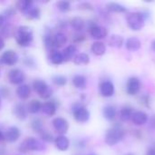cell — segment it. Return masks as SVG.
Segmentation results:
<instances>
[{
  "label": "cell",
  "mask_w": 155,
  "mask_h": 155,
  "mask_svg": "<svg viewBox=\"0 0 155 155\" xmlns=\"http://www.w3.org/2000/svg\"><path fill=\"white\" fill-rule=\"evenodd\" d=\"M150 16L149 13L146 11L132 12L126 16V22L128 26L133 31H139L143 28L145 25V20Z\"/></svg>",
  "instance_id": "cell-1"
},
{
  "label": "cell",
  "mask_w": 155,
  "mask_h": 155,
  "mask_svg": "<svg viewBox=\"0 0 155 155\" xmlns=\"http://www.w3.org/2000/svg\"><path fill=\"white\" fill-rule=\"evenodd\" d=\"M124 135H125V132L121 127V125L115 124L114 127L110 128L106 132L104 137L105 143L108 144L109 146H114L124 140Z\"/></svg>",
  "instance_id": "cell-2"
},
{
  "label": "cell",
  "mask_w": 155,
  "mask_h": 155,
  "mask_svg": "<svg viewBox=\"0 0 155 155\" xmlns=\"http://www.w3.org/2000/svg\"><path fill=\"white\" fill-rule=\"evenodd\" d=\"M45 149V144L34 137L26 138L20 145H19V152L22 153H26L27 152H41Z\"/></svg>",
  "instance_id": "cell-3"
},
{
  "label": "cell",
  "mask_w": 155,
  "mask_h": 155,
  "mask_svg": "<svg viewBox=\"0 0 155 155\" xmlns=\"http://www.w3.org/2000/svg\"><path fill=\"white\" fill-rule=\"evenodd\" d=\"M15 40L16 43L22 46L26 47L29 46L33 41V32L27 26H20L15 32Z\"/></svg>",
  "instance_id": "cell-4"
},
{
  "label": "cell",
  "mask_w": 155,
  "mask_h": 155,
  "mask_svg": "<svg viewBox=\"0 0 155 155\" xmlns=\"http://www.w3.org/2000/svg\"><path fill=\"white\" fill-rule=\"evenodd\" d=\"M72 113L74 119L81 124L87 123L90 119V112L89 110L82 104L75 103L72 105Z\"/></svg>",
  "instance_id": "cell-5"
},
{
  "label": "cell",
  "mask_w": 155,
  "mask_h": 155,
  "mask_svg": "<svg viewBox=\"0 0 155 155\" xmlns=\"http://www.w3.org/2000/svg\"><path fill=\"white\" fill-rule=\"evenodd\" d=\"M33 88L39 94V96L44 99L50 98L53 94V90L51 87L45 81L40 79H36L33 82Z\"/></svg>",
  "instance_id": "cell-6"
},
{
  "label": "cell",
  "mask_w": 155,
  "mask_h": 155,
  "mask_svg": "<svg viewBox=\"0 0 155 155\" xmlns=\"http://www.w3.org/2000/svg\"><path fill=\"white\" fill-rule=\"evenodd\" d=\"M88 29H89L91 36L94 39H96V40H100V39L105 38L107 36V34H108L107 29L105 27L97 25L94 21H89V23H88Z\"/></svg>",
  "instance_id": "cell-7"
},
{
  "label": "cell",
  "mask_w": 155,
  "mask_h": 155,
  "mask_svg": "<svg viewBox=\"0 0 155 155\" xmlns=\"http://www.w3.org/2000/svg\"><path fill=\"white\" fill-rule=\"evenodd\" d=\"M99 91L103 97L110 98L114 94L115 87L112 81L110 80H104L102 81L99 84Z\"/></svg>",
  "instance_id": "cell-8"
},
{
  "label": "cell",
  "mask_w": 155,
  "mask_h": 155,
  "mask_svg": "<svg viewBox=\"0 0 155 155\" xmlns=\"http://www.w3.org/2000/svg\"><path fill=\"white\" fill-rule=\"evenodd\" d=\"M141 89V81L136 76H132L126 83V93L129 95H136Z\"/></svg>",
  "instance_id": "cell-9"
},
{
  "label": "cell",
  "mask_w": 155,
  "mask_h": 155,
  "mask_svg": "<svg viewBox=\"0 0 155 155\" xmlns=\"http://www.w3.org/2000/svg\"><path fill=\"white\" fill-rule=\"evenodd\" d=\"M18 61V55L13 50H7L3 53V54L0 56V64H5V65H14Z\"/></svg>",
  "instance_id": "cell-10"
},
{
  "label": "cell",
  "mask_w": 155,
  "mask_h": 155,
  "mask_svg": "<svg viewBox=\"0 0 155 155\" xmlns=\"http://www.w3.org/2000/svg\"><path fill=\"white\" fill-rule=\"evenodd\" d=\"M8 80L13 84H20L25 81V74L18 68L12 69L8 73Z\"/></svg>",
  "instance_id": "cell-11"
},
{
  "label": "cell",
  "mask_w": 155,
  "mask_h": 155,
  "mask_svg": "<svg viewBox=\"0 0 155 155\" xmlns=\"http://www.w3.org/2000/svg\"><path fill=\"white\" fill-rule=\"evenodd\" d=\"M53 126L54 128V130L61 134L62 135L66 134L67 131H68V128H69V124H68V122L64 119V118H62V117H56L53 120Z\"/></svg>",
  "instance_id": "cell-12"
},
{
  "label": "cell",
  "mask_w": 155,
  "mask_h": 155,
  "mask_svg": "<svg viewBox=\"0 0 155 155\" xmlns=\"http://www.w3.org/2000/svg\"><path fill=\"white\" fill-rule=\"evenodd\" d=\"M148 120H149V116L143 111H136L133 114V116H132L133 123L138 126L147 124Z\"/></svg>",
  "instance_id": "cell-13"
},
{
  "label": "cell",
  "mask_w": 155,
  "mask_h": 155,
  "mask_svg": "<svg viewBox=\"0 0 155 155\" xmlns=\"http://www.w3.org/2000/svg\"><path fill=\"white\" fill-rule=\"evenodd\" d=\"M20 135H21L20 130L17 127H15V126H11V127H9L6 130L4 137H5V139L7 142H9V143H15V142H16L20 138Z\"/></svg>",
  "instance_id": "cell-14"
},
{
  "label": "cell",
  "mask_w": 155,
  "mask_h": 155,
  "mask_svg": "<svg viewBox=\"0 0 155 155\" xmlns=\"http://www.w3.org/2000/svg\"><path fill=\"white\" fill-rule=\"evenodd\" d=\"M13 113L15 114V116L19 119V120H25L27 117V108L25 107V105L22 103H18L16 104L14 108H13Z\"/></svg>",
  "instance_id": "cell-15"
},
{
  "label": "cell",
  "mask_w": 155,
  "mask_h": 155,
  "mask_svg": "<svg viewBox=\"0 0 155 155\" xmlns=\"http://www.w3.org/2000/svg\"><path fill=\"white\" fill-rule=\"evenodd\" d=\"M125 46H126V49L130 52H136L138 51L141 46H142V43H141V40L136 37V36H132V37H129L126 42H125Z\"/></svg>",
  "instance_id": "cell-16"
},
{
  "label": "cell",
  "mask_w": 155,
  "mask_h": 155,
  "mask_svg": "<svg viewBox=\"0 0 155 155\" xmlns=\"http://www.w3.org/2000/svg\"><path fill=\"white\" fill-rule=\"evenodd\" d=\"M57 110V103L55 101H48L42 104V111L45 114L52 116L55 114Z\"/></svg>",
  "instance_id": "cell-17"
},
{
  "label": "cell",
  "mask_w": 155,
  "mask_h": 155,
  "mask_svg": "<svg viewBox=\"0 0 155 155\" xmlns=\"http://www.w3.org/2000/svg\"><path fill=\"white\" fill-rule=\"evenodd\" d=\"M54 143H55L56 148L60 151H63V152L66 151L70 146V142H69L68 138L65 137L64 135L57 136L54 139Z\"/></svg>",
  "instance_id": "cell-18"
},
{
  "label": "cell",
  "mask_w": 155,
  "mask_h": 155,
  "mask_svg": "<svg viewBox=\"0 0 155 155\" xmlns=\"http://www.w3.org/2000/svg\"><path fill=\"white\" fill-rule=\"evenodd\" d=\"M104 117L108 121H114L116 117V108L114 105L107 104L104 107L103 110Z\"/></svg>",
  "instance_id": "cell-19"
},
{
  "label": "cell",
  "mask_w": 155,
  "mask_h": 155,
  "mask_svg": "<svg viewBox=\"0 0 155 155\" xmlns=\"http://www.w3.org/2000/svg\"><path fill=\"white\" fill-rule=\"evenodd\" d=\"M73 84L77 89H84L87 85V78L83 74H75L73 77Z\"/></svg>",
  "instance_id": "cell-20"
},
{
  "label": "cell",
  "mask_w": 155,
  "mask_h": 155,
  "mask_svg": "<svg viewBox=\"0 0 155 155\" xmlns=\"http://www.w3.org/2000/svg\"><path fill=\"white\" fill-rule=\"evenodd\" d=\"M133 107L130 105H124L121 110H120V114H119V117L120 120L122 122H127L130 119H132L133 116Z\"/></svg>",
  "instance_id": "cell-21"
},
{
  "label": "cell",
  "mask_w": 155,
  "mask_h": 155,
  "mask_svg": "<svg viewBox=\"0 0 155 155\" xmlns=\"http://www.w3.org/2000/svg\"><path fill=\"white\" fill-rule=\"evenodd\" d=\"M91 51L93 52L94 54L95 55H98V56H101L103 54H105V51H106V46L105 45L101 42V41H96L94 42L92 46H91Z\"/></svg>",
  "instance_id": "cell-22"
},
{
  "label": "cell",
  "mask_w": 155,
  "mask_h": 155,
  "mask_svg": "<svg viewBox=\"0 0 155 155\" xmlns=\"http://www.w3.org/2000/svg\"><path fill=\"white\" fill-rule=\"evenodd\" d=\"M106 10L111 13H125L127 12V7L118 3H109L106 5Z\"/></svg>",
  "instance_id": "cell-23"
},
{
  "label": "cell",
  "mask_w": 155,
  "mask_h": 155,
  "mask_svg": "<svg viewBox=\"0 0 155 155\" xmlns=\"http://www.w3.org/2000/svg\"><path fill=\"white\" fill-rule=\"evenodd\" d=\"M71 25L74 30L77 32H82L85 27V22L82 17L75 16L71 20Z\"/></svg>",
  "instance_id": "cell-24"
},
{
  "label": "cell",
  "mask_w": 155,
  "mask_h": 155,
  "mask_svg": "<svg viewBox=\"0 0 155 155\" xmlns=\"http://www.w3.org/2000/svg\"><path fill=\"white\" fill-rule=\"evenodd\" d=\"M49 59H50V61H51V63L53 64H56V65L61 64L64 61L63 54L61 52L57 51V50H53L51 52V54L49 55Z\"/></svg>",
  "instance_id": "cell-25"
},
{
  "label": "cell",
  "mask_w": 155,
  "mask_h": 155,
  "mask_svg": "<svg viewBox=\"0 0 155 155\" xmlns=\"http://www.w3.org/2000/svg\"><path fill=\"white\" fill-rule=\"evenodd\" d=\"M67 42V36L62 32H58L54 35V47H61L64 45Z\"/></svg>",
  "instance_id": "cell-26"
},
{
  "label": "cell",
  "mask_w": 155,
  "mask_h": 155,
  "mask_svg": "<svg viewBox=\"0 0 155 155\" xmlns=\"http://www.w3.org/2000/svg\"><path fill=\"white\" fill-rule=\"evenodd\" d=\"M124 45V38L119 35H113L109 38V45L114 48H121Z\"/></svg>",
  "instance_id": "cell-27"
},
{
  "label": "cell",
  "mask_w": 155,
  "mask_h": 155,
  "mask_svg": "<svg viewBox=\"0 0 155 155\" xmlns=\"http://www.w3.org/2000/svg\"><path fill=\"white\" fill-rule=\"evenodd\" d=\"M16 94L22 100L27 99L29 97V95H30V88H29V86L27 84H21L16 90Z\"/></svg>",
  "instance_id": "cell-28"
},
{
  "label": "cell",
  "mask_w": 155,
  "mask_h": 155,
  "mask_svg": "<svg viewBox=\"0 0 155 155\" xmlns=\"http://www.w3.org/2000/svg\"><path fill=\"white\" fill-rule=\"evenodd\" d=\"M76 51H77V49H76L75 45H68V46L64 50V52L62 53L64 61H69V60H71V59L74 56Z\"/></svg>",
  "instance_id": "cell-29"
},
{
  "label": "cell",
  "mask_w": 155,
  "mask_h": 155,
  "mask_svg": "<svg viewBox=\"0 0 155 155\" xmlns=\"http://www.w3.org/2000/svg\"><path fill=\"white\" fill-rule=\"evenodd\" d=\"M90 62V57L85 53H80L74 57V63L75 64H87Z\"/></svg>",
  "instance_id": "cell-30"
},
{
  "label": "cell",
  "mask_w": 155,
  "mask_h": 155,
  "mask_svg": "<svg viewBox=\"0 0 155 155\" xmlns=\"http://www.w3.org/2000/svg\"><path fill=\"white\" fill-rule=\"evenodd\" d=\"M42 109V104L38 100H32L27 105V111L30 114H35Z\"/></svg>",
  "instance_id": "cell-31"
},
{
  "label": "cell",
  "mask_w": 155,
  "mask_h": 155,
  "mask_svg": "<svg viewBox=\"0 0 155 155\" xmlns=\"http://www.w3.org/2000/svg\"><path fill=\"white\" fill-rule=\"evenodd\" d=\"M31 128L33 129V131H35V133L41 134L44 131V126H43V122L41 119L39 118H35L32 120L31 122Z\"/></svg>",
  "instance_id": "cell-32"
},
{
  "label": "cell",
  "mask_w": 155,
  "mask_h": 155,
  "mask_svg": "<svg viewBox=\"0 0 155 155\" xmlns=\"http://www.w3.org/2000/svg\"><path fill=\"white\" fill-rule=\"evenodd\" d=\"M16 6L20 11L25 13L26 11H28L33 6V1H31V0H21V1L17 2Z\"/></svg>",
  "instance_id": "cell-33"
},
{
  "label": "cell",
  "mask_w": 155,
  "mask_h": 155,
  "mask_svg": "<svg viewBox=\"0 0 155 155\" xmlns=\"http://www.w3.org/2000/svg\"><path fill=\"white\" fill-rule=\"evenodd\" d=\"M25 15L26 17L30 18V19H37L40 17L41 15V11L38 7H35V6H32L28 11H26L25 13Z\"/></svg>",
  "instance_id": "cell-34"
},
{
  "label": "cell",
  "mask_w": 155,
  "mask_h": 155,
  "mask_svg": "<svg viewBox=\"0 0 155 155\" xmlns=\"http://www.w3.org/2000/svg\"><path fill=\"white\" fill-rule=\"evenodd\" d=\"M44 44L47 49H53L54 47V36L50 33H46L44 35Z\"/></svg>",
  "instance_id": "cell-35"
},
{
  "label": "cell",
  "mask_w": 155,
  "mask_h": 155,
  "mask_svg": "<svg viewBox=\"0 0 155 155\" xmlns=\"http://www.w3.org/2000/svg\"><path fill=\"white\" fill-rule=\"evenodd\" d=\"M56 6L57 8L61 11V12H67L68 10H70L71 8V4L68 1L63 0V1H59L56 3Z\"/></svg>",
  "instance_id": "cell-36"
},
{
  "label": "cell",
  "mask_w": 155,
  "mask_h": 155,
  "mask_svg": "<svg viewBox=\"0 0 155 155\" xmlns=\"http://www.w3.org/2000/svg\"><path fill=\"white\" fill-rule=\"evenodd\" d=\"M52 80H53V83L58 86H64V85H65V84L67 82L66 78L64 75H54V76H53Z\"/></svg>",
  "instance_id": "cell-37"
},
{
  "label": "cell",
  "mask_w": 155,
  "mask_h": 155,
  "mask_svg": "<svg viewBox=\"0 0 155 155\" xmlns=\"http://www.w3.org/2000/svg\"><path fill=\"white\" fill-rule=\"evenodd\" d=\"M140 101H141V103L144 105V106H146V107H151V96L148 94H143L141 97H140Z\"/></svg>",
  "instance_id": "cell-38"
},
{
  "label": "cell",
  "mask_w": 155,
  "mask_h": 155,
  "mask_svg": "<svg viewBox=\"0 0 155 155\" xmlns=\"http://www.w3.org/2000/svg\"><path fill=\"white\" fill-rule=\"evenodd\" d=\"M40 135H41L42 140H43V141H45V142L51 143V142H53V141H54V137H53V135H52L50 133H48V132L43 131V132L40 134Z\"/></svg>",
  "instance_id": "cell-39"
},
{
  "label": "cell",
  "mask_w": 155,
  "mask_h": 155,
  "mask_svg": "<svg viewBox=\"0 0 155 155\" xmlns=\"http://www.w3.org/2000/svg\"><path fill=\"white\" fill-rule=\"evenodd\" d=\"M24 64H25L26 66L30 67V68H35V67H36V63H35V59L32 58V57H29V56L25 57V59H24Z\"/></svg>",
  "instance_id": "cell-40"
},
{
  "label": "cell",
  "mask_w": 155,
  "mask_h": 155,
  "mask_svg": "<svg viewBox=\"0 0 155 155\" xmlns=\"http://www.w3.org/2000/svg\"><path fill=\"white\" fill-rule=\"evenodd\" d=\"M9 94V91L5 86H0V97H6Z\"/></svg>",
  "instance_id": "cell-41"
},
{
  "label": "cell",
  "mask_w": 155,
  "mask_h": 155,
  "mask_svg": "<svg viewBox=\"0 0 155 155\" xmlns=\"http://www.w3.org/2000/svg\"><path fill=\"white\" fill-rule=\"evenodd\" d=\"M79 8L84 9V10H92L93 5L90 3H82L81 5H79Z\"/></svg>",
  "instance_id": "cell-42"
},
{
  "label": "cell",
  "mask_w": 155,
  "mask_h": 155,
  "mask_svg": "<svg viewBox=\"0 0 155 155\" xmlns=\"http://www.w3.org/2000/svg\"><path fill=\"white\" fill-rule=\"evenodd\" d=\"M149 127L153 130H155V114L152 115V117L149 119Z\"/></svg>",
  "instance_id": "cell-43"
},
{
  "label": "cell",
  "mask_w": 155,
  "mask_h": 155,
  "mask_svg": "<svg viewBox=\"0 0 155 155\" xmlns=\"http://www.w3.org/2000/svg\"><path fill=\"white\" fill-rule=\"evenodd\" d=\"M15 11L13 8H11V7H10V8H8V9L5 11V15H4V16H5V18H6V17H10V16L14 15H15Z\"/></svg>",
  "instance_id": "cell-44"
},
{
  "label": "cell",
  "mask_w": 155,
  "mask_h": 155,
  "mask_svg": "<svg viewBox=\"0 0 155 155\" xmlns=\"http://www.w3.org/2000/svg\"><path fill=\"white\" fill-rule=\"evenodd\" d=\"M84 39H85V37H84V35H76L74 36V41L76 42V43L82 42V41H84Z\"/></svg>",
  "instance_id": "cell-45"
},
{
  "label": "cell",
  "mask_w": 155,
  "mask_h": 155,
  "mask_svg": "<svg viewBox=\"0 0 155 155\" xmlns=\"http://www.w3.org/2000/svg\"><path fill=\"white\" fill-rule=\"evenodd\" d=\"M86 144V142L85 140H79L78 143H77V146L80 147V148H84Z\"/></svg>",
  "instance_id": "cell-46"
},
{
  "label": "cell",
  "mask_w": 155,
  "mask_h": 155,
  "mask_svg": "<svg viewBox=\"0 0 155 155\" xmlns=\"http://www.w3.org/2000/svg\"><path fill=\"white\" fill-rule=\"evenodd\" d=\"M5 23V17L3 15H0V28L4 26Z\"/></svg>",
  "instance_id": "cell-47"
},
{
  "label": "cell",
  "mask_w": 155,
  "mask_h": 155,
  "mask_svg": "<svg viewBox=\"0 0 155 155\" xmlns=\"http://www.w3.org/2000/svg\"><path fill=\"white\" fill-rule=\"evenodd\" d=\"M146 155H155V148L152 147V148L148 149V151L146 153Z\"/></svg>",
  "instance_id": "cell-48"
},
{
  "label": "cell",
  "mask_w": 155,
  "mask_h": 155,
  "mask_svg": "<svg viewBox=\"0 0 155 155\" xmlns=\"http://www.w3.org/2000/svg\"><path fill=\"white\" fill-rule=\"evenodd\" d=\"M0 155H6V151L5 148H0Z\"/></svg>",
  "instance_id": "cell-49"
},
{
  "label": "cell",
  "mask_w": 155,
  "mask_h": 155,
  "mask_svg": "<svg viewBox=\"0 0 155 155\" xmlns=\"http://www.w3.org/2000/svg\"><path fill=\"white\" fill-rule=\"evenodd\" d=\"M4 46H5V42H4V40H3L2 38H0V50H1Z\"/></svg>",
  "instance_id": "cell-50"
},
{
  "label": "cell",
  "mask_w": 155,
  "mask_h": 155,
  "mask_svg": "<svg viewBox=\"0 0 155 155\" xmlns=\"http://www.w3.org/2000/svg\"><path fill=\"white\" fill-rule=\"evenodd\" d=\"M152 49H153V51L155 53V40H153L152 42Z\"/></svg>",
  "instance_id": "cell-51"
},
{
  "label": "cell",
  "mask_w": 155,
  "mask_h": 155,
  "mask_svg": "<svg viewBox=\"0 0 155 155\" xmlns=\"http://www.w3.org/2000/svg\"><path fill=\"white\" fill-rule=\"evenodd\" d=\"M3 138H4V135H3V134H2V132L0 131V142L3 140Z\"/></svg>",
  "instance_id": "cell-52"
},
{
  "label": "cell",
  "mask_w": 155,
  "mask_h": 155,
  "mask_svg": "<svg viewBox=\"0 0 155 155\" xmlns=\"http://www.w3.org/2000/svg\"><path fill=\"white\" fill-rule=\"evenodd\" d=\"M87 155H97V154H95V153H89V154H87Z\"/></svg>",
  "instance_id": "cell-53"
},
{
  "label": "cell",
  "mask_w": 155,
  "mask_h": 155,
  "mask_svg": "<svg viewBox=\"0 0 155 155\" xmlns=\"http://www.w3.org/2000/svg\"><path fill=\"white\" fill-rule=\"evenodd\" d=\"M126 155H134L133 153H128V154H126Z\"/></svg>",
  "instance_id": "cell-54"
},
{
  "label": "cell",
  "mask_w": 155,
  "mask_h": 155,
  "mask_svg": "<svg viewBox=\"0 0 155 155\" xmlns=\"http://www.w3.org/2000/svg\"><path fill=\"white\" fill-rule=\"evenodd\" d=\"M0 105H1V100H0Z\"/></svg>",
  "instance_id": "cell-55"
}]
</instances>
